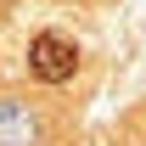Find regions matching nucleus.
<instances>
[{"mask_svg":"<svg viewBox=\"0 0 146 146\" xmlns=\"http://www.w3.org/2000/svg\"><path fill=\"white\" fill-rule=\"evenodd\" d=\"M28 73L39 84H68L79 73V45L68 34H34L28 39Z\"/></svg>","mask_w":146,"mask_h":146,"instance_id":"nucleus-1","label":"nucleus"}]
</instances>
